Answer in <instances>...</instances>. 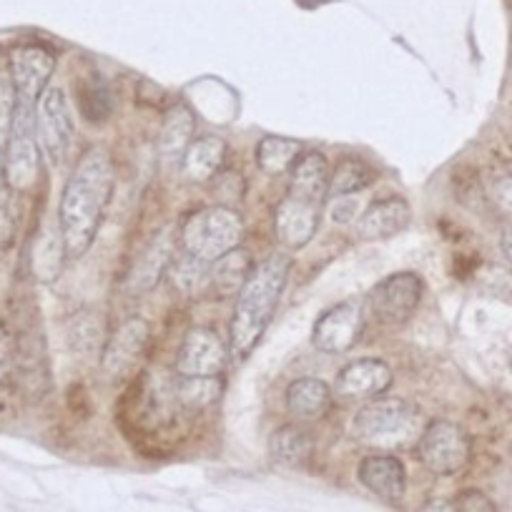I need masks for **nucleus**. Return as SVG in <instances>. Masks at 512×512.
Returning <instances> with one entry per match:
<instances>
[{
  "label": "nucleus",
  "mask_w": 512,
  "mask_h": 512,
  "mask_svg": "<svg viewBox=\"0 0 512 512\" xmlns=\"http://www.w3.org/2000/svg\"><path fill=\"white\" fill-rule=\"evenodd\" d=\"M116 189V169L103 149H88L68 176L58 209L66 256H83L101 231Z\"/></svg>",
  "instance_id": "nucleus-1"
},
{
  "label": "nucleus",
  "mask_w": 512,
  "mask_h": 512,
  "mask_svg": "<svg viewBox=\"0 0 512 512\" xmlns=\"http://www.w3.org/2000/svg\"><path fill=\"white\" fill-rule=\"evenodd\" d=\"M329 176L332 169L327 156L319 151L302 154L289 169L287 196L274 216L279 241L289 249H304L317 234L319 216L329 196Z\"/></svg>",
  "instance_id": "nucleus-2"
},
{
  "label": "nucleus",
  "mask_w": 512,
  "mask_h": 512,
  "mask_svg": "<svg viewBox=\"0 0 512 512\" xmlns=\"http://www.w3.org/2000/svg\"><path fill=\"white\" fill-rule=\"evenodd\" d=\"M289 279V259L282 254L269 256L267 262L256 264L251 277L236 297L234 319L229 327V354L236 362H244L259 339L267 332L274 317L279 297Z\"/></svg>",
  "instance_id": "nucleus-3"
},
{
  "label": "nucleus",
  "mask_w": 512,
  "mask_h": 512,
  "mask_svg": "<svg viewBox=\"0 0 512 512\" xmlns=\"http://www.w3.org/2000/svg\"><path fill=\"white\" fill-rule=\"evenodd\" d=\"M420 432V410L402 397H374L354 415L352 435L379 450L410 445Z\"/></svg>",
  "instance_id": "nucleus-4"
},
{
  "label": "nucleus",
  "mask_w": 512,
  "mask_h": 512,
  "mask_svg": "<svg viewBox=\"0 0 512 512\" xmlns=\"http://www.w3.org/2000/svg\"><path fill=\"white\" fill-rule=\"evenodd\" d=\"M181 246L186 254L196 256L201 262L214 264L229 251L239 249L244 224L234 209L226 206H206L186 216L181 224Z\"/></svg>",
  "instance_id": "nucleus-5"
},
{
  "label": "nucleus",
  "mask_w": 512,
  "mask_h": 512,
  "mask_svg": "<svg viewBox=\"0 0 512 512\" xmlns=\"http://www.w3.org/2000/svg\"><path fill=\"white\" fill-rule=\"evenodd\" d=\"M41 146L36 139V108L16 101L11 136L3 151V181L11 191L26 194L41 174Z\"/></svg>",
  "instance_id": "nucleus-6"
},
{
  "label": "nucleus",
  "mask_w": 512,
  "mask_h": 512,
  "mask_svg": "<svg viewBox=\"0 0 512 512\" xmlns=\"http://www.w3.org/2000/svg\"><path fill=\"white\" fill-rule=\"evenodd\" d=\"M417 455L432 475H457L470 460V437L455 422L435 420L420 432Z\"/></svg>",
  "instance_id": "nucleus-7"
},
{
  "label": "nucleus",
  "mask_w": 512,
  "mask_h": 512,
  "mask_svg": "<svg viewBox=\"0 0 512 512\" xmlns=\"http://www.w3.org/2000/svg\"><path fill=\"white\" fill-rule=\"evenodd\" d=\"M36 139L48 164H61L73 139V113L63 88L48 86L46 91L41 93V98H38Z\"/></svg>",
  "instance_id": "nucleus-8"
},
{
  "label": "nucleus",
  "mask_w": 512,
  "mask_h": 512,
  "mask_svg": "<svg viewBox=\"0 0 512 512\" xmlns=\"http://www.w3.org/2000/svg\"><path fill=\"white\" fill-rule=\"evenodd\" d=\"M11 68V86L16 91V101L36 108L41 93L48 88L53 71H56V53L41 43L16 46L8 56Z\"/></svg>",
  "instance_id": "nucleus-9"
},
{
  "label": "nucleus",
  "mask_w": 512,
  "mask_h": 512,
  "mask_svg": "<svg viewBox=\"0 0 512 512\" xmlns=\"http://www.w3.org/2000/svg\"><path fill=\"white\" fill-rule=\"evenodd\" d=\"M229 347L214 329L196 327L181 342L176 354V374L191 379H219L229 362Z\"/></svg>",
  "instance_id": "nucleus-10"
},
{
  "label": "nucleus",
  "mask_w": 512,
  "mask_h": 512,
  "mask_svg": "<svg viewBox=\"0 0 512 512\" xmlns=\"http://www.w3.org/2000/svg\"><path fill=\"white\" fill-rule=\"evenodd\" d=\"M422 302V279L415 272H397L384 277L369 292V307L384 324H405Z\"/></svg>",
  "instance_id": "nucleus-11"
},
{
  "label": "nucleus",
  "mask_w": 512,
  "mask_h": 512,
  "mask_svg": "<svg viewBox=\"0 0 512 512\" xmlns=\"http://www.w3.org/2000/svg\"><path fill=\"white\" fill-rule=\"evenodd\" d=\"M364 329V312L357 299H344L317 319L312 344L324 354H344L359 342Z\"/></svg>",
  "instance_id": "nucleus-12"
},
{
  "label": "nucleus",
  "mask_w": 512,
  "mask_h": 512,
  "mask_svg": "<svg viewBox=\"0 0 512 512\" xmlns=\"http://www.w3.org/2000/svg\"><path fill=\"white\" fill-rule=\"evenodd\" d=\"M149 339L151 329L144 319L134 317L128 319L126 324L116 329V334H111L103 347V372L113 379L128 377L134 372L141 362H144L146 352H149Z\"/></svg>",
  "instance_id": "nucleus-13"
},
{
  "label": "nucleus",
  "mask_w": 512,
  "mask_h": 512,
  "mask_svg": "<svg viewBox=\"0 0 512 512\" xmlns=\"http://www.w3.org/2000/svg\"><path fill=\"white\" fill-rule=\"evenodd\" d=\"M392 369L382 359H357L337 377V395L347 400H374L392 387Z\"/></svg>",
  "instance_id": "nucleus-14"
},
{
  "label": "nucleus",
  "mask_w": 512,
  "mask_h": 512,
  "mask_svg": "<svg viewBox=\"0 0 512 512\" xmlns=\"http://www.w3.org/2000/svg\"><path fill=\"white\" fill-rule=\"evenodd\" d=\"M359 480L374 492L377 497L387 502H400L407 490V472L400 457L390 455V452H374L367 455L359 465Z\"/></svg>",
  "instance_id": "nucleus-15"
},
{
  "label": "nucleus",
  "mask_w": 512,
  "mask_h": 512,
  "mask_svg": "<svg viewBox=\"0 0 512 512\" xmlns=\"http://www.w3.org/2000/svg\"><path fill=\"white\" fill-rule=\"evenodd\" d=\"M412 209L402 196H387L379 199L359 216L357 231L362 239H392L410 226Z\"/></svg>",
  "instance_id": "nucleus-16"
},
{
  "label": "nucleus",
  "mask_w": 512,
  "mask_h": 512,
  "mask_svg": "<svg viewBox=\"0 0 512 512\" xmlns=\"http://www.w3.org/2000/svg\"><path fill=\"white\" fill-rule=\"evenodd\" d=\"M174 234L171 229H164L159 236L149 241L144 251L136 256L134 269H131V277H128V284L134 292H149L156 284L161 282V277L166 274V269L174 262Z\"/></svg>",
  "instance_id": "nucleus-17"
},
{
  "label": "nucleus",
  "mask_w": 512,
  "mask_h": 512,
  "mask_svg": "<svg viewBox=\"0 0 512 512\" xmlns=\"http://www.w3.org/2000/svg\"><path fill=\"white\" fill-rule=\"evenodd\" d=\"M226 161V141L221 136H201L189 144V149L181 156L184 176L196 184L214 179Z\"/></svg>",
  "instance_id": "nucleus-18"
},
{
  "label": "nucleus",
  "mask_w": 512,
  "mask_h": 512,
  "mask_svg": "<svg viewBox=\"0 0 512 512\" xmlns=\"http://www.w3.org/2000/svg\"><path fill=\"white\" fill-rule=\"evenodd\" d=\"M329 405H332V390L322 379L302 377L289 384L287 407L297 420H319L327 415Z\"/></svg>",
  "instance_id": "nucleus-19"
},
{
  "label": "nucleus",
  "mask_w": 512,
  "mask_h": 512,
  "mask_svg": "<svg viewBox=\"0 0 512 512\" xmlns=\"http://www.w3.org/2000/svg\"><path fill=\"white\" fill-rule=\"evenodd\" d=\"M251 272H254V262H251L249 251L234 249L211 264L209 287L214 289V294L219 299L234 297V294L239 297L241 287L251 277Z\"/></svg>",
  "instance_id": "nucleus-20"
},
{
  "label": "nucleus",
  "mask_w": 512,
  "mask_h": 512,
  "mask_svg": "<svg viewBox=\"0 0 512 512\" xmlns=\"http://www.w3.org/2000/svg\"><path fill=\"white\" fill-rule=\"evenodd\" d=\"M312 450V435L299 425L279 427L272 435V440H269V452H272V457L279 465L287 467H302L304 462L312 457Z\"/></svg>",
  "instance_id": "nucleus-21"
},
{
  "label": "nucleus",
  "mask_w": 512,
  "mask_h": 512,
  "mask_svg": "<svg viewBox=\"0 0 512 512\" xmlns=\"http://www.w3.org/2000/svg\"><path fill=\"white\" fill-rule=\"evenodd\" d=\"M194 116L186 106H174L164 118V126H161L159 136V151L164 159H181L184 151L189 149V144L194 139Z\"/></svg>",
  "instance_id": "nucleus-22"
},
{
  "label": "nucleus",
  "mask_w": 512,
  "mask_h": 512,
  "mask_svg": "<svg viewBox=\"0 0 512 512\" xmlns=\"http://www.w3.org/2000/svg\"><path fill=\"white\" fill-rule=\"evenodd\" d=\"M302 156V144L287 136H264L256 146V164L264 174L279 176L294 166V161Z\"/></svg>",
  "instance_id": "nucleus-23"
},
{
  "label": "nucleus",
  "mask_w": 512,
  "mask_h": 512,
  "mask_svg": "<svg viewBox=\"0 0 512 512\" xmlns=\"http://www.w3.org/2000/svg\"><path fill=\"white\" fill-rule=\"evenodd\" d=\"M377 174L369 164H364L357 156H347L337 164V169L329 176V196L337 199V196H352L364 191L367 186L374 184Z\"/></svg>",
  "instance_id": "nucleus-24"
},
{
  "label": "nucleus",
  "mask_w": 512,
  "mask_h": 512,
  "mask_svg": "<svg viewBox=\"0 0 512 512\" xmlns=\"http://www.w3.org/2000/svg\"><path fill=\"white\" fill-rule=\"evenodd\" d=\"M63 254H66V246H63L61 229H46L33 246V274L46 284L58 279L63 267Z\"/></svg>",
  "instance_id": "nucleus-25"
},
{
  "label": "nucleus",
  "mask_w": 512,
  "mask_h": 512,
  "mask_svg": "<svg viewBox=\"0 0 512 512\" xmlns=\"http://www.w3.org/2000/svg\"><path fill=\"white\" fill-rule=\"evenodd\" d=\"M169 269H171V282H174V287L179 289L181 294H186V297H196V294H201L206 287H209L211 264L201 262V259L186 254V251H181L179 256H174V262H171Z\"/></svg>",
  "instance_id": "nucleus-26"
},
{
  "label": "nucleus",
  "mask_w": 512,
  "mask_h": 512,
  "mask_svg": "<svg viewBox=\"0 0 512 512\" xmlns=\"http://www.w3.org/2000/svg\"><path fill=\"white\" fill-rule=\"evenodd\" d=\"M221 392L219 379H191L181 377L174 384V397L184 410L189 412H201L204 407H209L211 402H216Z\"/></svg>",
  "instance_id": "nucleus-27"
},
{
  "label": "nucleus",
  "mask_w": 512,
  "mask_h": 512,
  "mask_svg": "<svg viewBox=\"0 0 512 512\" xmlns=\"http://www.w3.org/2000/svg\"><path fill=\"white\" fill-rule=\"evenodd\" d=\"M91 103H96L93 106V118L91 123H103L108 116H111V93H108V88L103 86V83H93V86H86L81 91V111L86 113L88 108H91Z\"/></svg>",
  "instance_id": "nucleus-28"
},
{
  "label": "nucleus",
  "mask_w": 512,
  "mask_h": 512,
  "mask_svg": "<svg viewBox=\"0 0 512 512\" xmlns=\"http://www.w3.org/2000/svg\"><path fill=\"white\" fill-rule=\"evenodd\" d=\"M18 364V347L13 334L8 332L6 324H0V390H6L11 384L13 372Z\"/></svg>",
  "instance_id": "nucleus-29"
},
{
  "label": "nucleus",
  "mask_w": 512,
  "mask_h": 512,
  "mask_svg": "<svg viewBox=\"0 0 512 512\" xmlns=\"http://www.w3.org/2000/svg\"><path fill=\"white\" fill-rule=\"evenodd\" d=\"M455 512H497L495 502L480 490H462L455 500Z\"/></svg>",
  "instance_id": "nucleus-30"
},
{
  "label": "nucleus",
  "mask_w": 512,
  "mask_h": 512,
  "mask_svg": "<svg viewBox=\"0 0 512 512\" xmlns=\"http://www.w3.org/2000/svg\"><path fill=\"white\" fill-rule=\"evenodd\" d=\"M492 194H495V201L502 209V214H507L512 219V174L502 176L495 184V189H492Z\"/></svg>",
  "instance_id": "nucleus-31"
},
{
  "label": "nucleus",
  "mask_w": 512,
  "mask_h": 512,
  "mask_svg": "<svg viewBox=\"0 0 512 512\" xmlns=\"http://www.w3.org/2000/svg\"><path fill=\"white\" fill-rule=\"evenodd\" d=\"M352 216H357V204L352 201V196H337L332 219L339 221V224H347V221H352Z\"/></svg>",
  "instance_id": "nucleus-32"
},
{
  "label": "nucleus",
  "mask_w": 512,
  "mask_h": 512,
  "mask_svg": "<svg viewBox=\"0 0 512 512\" xmlns=\"http://www.w3.org/2000/svg\"><path fill=\"white\" fill-rule=\"evenodd\" d=\"M502 251L512 259V229H507L505 234H502Z\"/></svg>",
  "instance_id": "nucleus-33"
}]
</instances>
